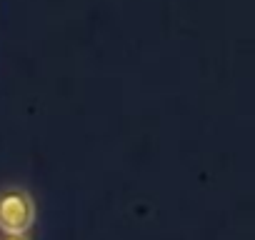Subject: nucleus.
<instances>
[{"instance_id": "f257e3e1", "label": "nucleus", "mask_w": 255, "mask_h": 240, "mask_svg": "<svg viewBox=\"0 0 255 240\" xmlns=\"http://www.w3.org/2000/svg\"><path fill=\"white\" fill-rule=\"evenodd\" d=\"M38 220L35 198L25 185L8 183L0 188V233L25 235Z\"/></svg>"}, {"instance_id": "f03ea898", "label": "nucleus", "mask_w": 255, "mask_h": 240, "mask_svg": "<svg viewBox=\"0 0 255 240\" xmlns=\"http://www.w3.org/2000/svg\"><path fill=\"white\" fill-rule=\"evenodd\" d=\"M0 240H30V235L25 233V235H10V233H3L0 235Z\"/></svg>"}]
</instances>
